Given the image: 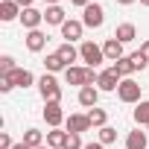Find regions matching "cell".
Segmentation results:
<instances>
[{
    "label": "cell",
    "instance_id": "obj_28",
    "mask_svg": "<svg viewBox=\"0 0 149 149\" xmlns=\"http://www.w3.org/2000/svg\"><path fill=\"white\" fill-rule=\"evenodd\" d=\"M15 70V58L12 56H0V76H9Z\"/></svg>",
    "mask_w": 149,
    "mask_h": 149
},
{
    "label": "cell",
    "instance_id": "obj_34",
    "mask_svg": "<svg viewBox=\"0 0 149 149\" xmlns=\"http://www.w3.org/2000/svg\"><path fill=\"white\" fill-rule=\"evenodd\" d=\"M15 3H18L21 9H29V6H32V0H15Z\"/></svg>",
    "mask_w": 149,
    "mask_h": 149
},
{
    "label": "cell",
    "instance_id": "obj_16",
    "mask_svg": "<svg viewBox=\"0 0 149 149\" xmlns=\"http://www.w3.org/2000/svg\"><path fill=\"white\" fill-rule=\"evenodd\" d=\"M102 53H105L108 61H120V58H123V44H120L117 38H108V41L102 44Z\"/></svg>",
    "mask_w": 149,
    "mask_h": 149
},
{
    "label": "cell",
    "instance_id": "obj_29",
    "mask_svg": "<svg viewBox=\"0 0 149 149\" xmlns=\"http://www.w3.org/2000/svg\"><path fill=\"white\" fill-rule=\"evenodd\" d=\"M132 64H134V70H146L149 67V61L143 58V53L137 50V53H132Z\"/></svg>",
    "mask_w": 149,
    "mask_h": 149
},
{
    "label": "cell",
    "instance_id": "obj_11",
    "mask_svg": "<svg viewBox=\"0 0 149 149\" xmlns=\"http://www.w3.org/2000/svg\"><path fill=\"white\" fill-rule=\"evenodd\" d=\"M64 126H67V132H73V134H82V132L91 129V120H88V114H70V117L64 120Z\"/></svg>",
    "mask_w": 149,
    "mask_h": 149
},
{
    "label": "cell",
    "instance_id": "obj_5",
    "mask_svg": "<svg viewBox=\"0 0 149 149\" xmlns=\"http://www.w3.org/2000/svg\"><path fill=\"white\" fill-rule=\"evenodd\" d=\"M117 97H120V102H140V85L134 82V79H123L120 82V88H117Z\"/></svg>",
    "mask_w": 149,
    "mask_h": 149
},
{
    "label": "cell",
    "instance_id": "obj_8",
    "mask_svg": "<svg viewBox=\"0 0 149 149\" xmlns=\"http://www.w3.org/2000/svg\"><path fill=\"white\" fill-rule=\"evenodd\" d=\"M21 24H24V29L26 32H32V29H38L41 24H44V12H38V9H24L21 12Z\"/></svg>",
    "mask_w": 149,
    "mask_h": 149
},
{
    "label": "cell",
    "instance_id": "obj_31",
    "mask_svg": "<svg viewBox=\"0 0 149 149\" xmlns=\"http://www.w3.org/2000/svg\"><path fill=\"white\" fill-rule=\"evenodd\" d=\"M12 88H15V85H12V82H9L6 76H0V91H3V94H9Z\"/></svg>",
    "mask_w": 149,
    "mask_h": 149
},
{
    "label": "cell",
    "instance_id": "obj_32",
    "mask_svg": "<svg viewBox=\"0 0 149 149\" xmlns=\"http://www.w3.org/2000/svg\"><path fill=\"white\" fill-rule=\"evenodd\" d=\"M140 53H143V58L149 61V41H143V44H140Z\"/></svg>",
    "mask_w": 149,
    "mask_h": 149
},
{
    "label": "cell",
    "instance_id": "obj_17",
    "mask_svg": "<svg viewBox=\"0 0 149 149\" xmlns=\"http://www.w3.org/2000/svg\"><path fill=\"white\" fill-rule=\"evenodd\" d=\"M114 38H117L120 44H129V41H134V38H137V29H134V24H120V26L114 29Z\"/></svg>",
    "mask_w": 149,
    "mask_h": 149
},
{
    "label": "cell",
    "instance_id": "obj_10",
    "mask_svg": "<svg viewBox=\"0 0 149 149\" xmlns=\"http://www.w3.org/2000/svg\"><path fill=\"white\" fill-rule=\"evenodd\" d=\"M82 32H85V24H82V21H64V26H61V38H64L67 44L79 41Z\"/></svg>",
    "mask_w": 149,
    "mask_h": 149
},
{
    "label": "cell",
    "instance_id": "obj_13",
    "mask_svg": "<svg viewBox=\"0 0 149 149\" xmlns=\"http://www.w3.org/2000/svg\"><path fill=\"white\" fill-rule=\"evenodd\" d=\"M97 100H100V88H94V85L79 88V105H85V108H97Z\"/></svg>",
    "mask_w": 149,
    "mask_h": 149
},
{
    "label": "cell",
    "instance_id": "obj_25",
    "mask_svg": "<svg viewBox=\"0 0 149 149\" xmlns=\"http://www.w3.org/2000/svg\"><path fill=\"white\" fill-rule=\"evenodd\" d=\"M88 120H91V126L102 129L105 120H108V114H105V108H88Z\"/></svg>",
    "mask_w": 149,
    "mask_h": 149
},
{
    "label": "cell",
    "instance_id": "obj_24",
    "mask_svg": "<svg viewBox=\"0 0 149 149\" xmlns=\"http://www.w3.org/2000/svg\"><path fill=\"white\" fill-rule=\"evenodd\" d=\"M24 143L32 146V149H38V146H44V134H41L38 129H26V132H24Z\"/></svg>",
    "mask_w": 149,
    "mask_h": 149
},
{
    "label": "cell",
    "instance_id": "obj_37",
    "mask_svg": "<svg viewBox=\"0 0 149 149\" xmlns=\"http://www.w3.org/2000/svg\"><path fill=\"white\" fill-rule=\"evenodd\" d=\"M120 6H132V3H137V0H117Z\"/></svg>",
    "mask_w": 149,
    "mask_h": 149
},
{
    "label": "cell",
    "instance_id": "obj_27",
    "mask_svg": "<svg viewBox=\"0 0 149 149\" xmlns=\"http://www.w3.org/2000/svg\"><path fill=\"white\" fill-rule=\"evenodd\" d=\"M61 149H85V143H82V134H73V132H67V140H64V146Z\"/></svg>",
    "mask_w": 149,
    "mask_h": 149
},
{
    "label": "cell",
    "instance_id": "obj_18",
    "mask_svg": "<svg viewBox=\"0 0 149 149\" xmlns=\"http://www.w3.org/2000/svg\"><path fill=\"white\" fill-rule=\"evenodd\" d=\"M56 53L61 56V61H64L67 67H73V61H76V58H79V50H76V47H73V44H67V41H64V44H61V47H58Z\"/></svg>",
    "mask_w": 149,
    "mask_h": 149
},
{
    "label": "cell",
    "instance_id": "obj_39",
    "mask_svg": "<svg viewBox=\"0 0 149 149\" xmlns=\"http://www.w3.org/2000/svg\"><path fill=\"white\" fill-rule=\"evenodd\" d=\"M140 3H143V6H149V0H140Z\"/></svg>",
    "mask_w": 149,
    "mask_h": 149
},
{
    "label": "cell",
    "instance_id": "obj_15",
    "mask_svg": "<svg viewBox=\"0 0 149 149\" xmlns=\"http://www.w3.org/2000/svg\"><path fill=\"white\" fill-rule=\"evenodd\" d=\"M44 21H47L50 26H64L67 15H64V9H61V6H47V12H44Z\"/></svg>",
    "mask_w": 149,
    "mask_h": 149
},
{
    "label": "cell",
    "instance_id": "obj_2",
    "mask_svg": "<svg viewBox=\"0 0 149 149\" xmlns=\"http://www.w3.org/2000/svg\"><path fill=\"white\" fill-rule=\"evenodd\" d=\"M38 91H41L44 102H61V85H58V79L53 73H44L38 79Z\"/></svg>",
    "mask_w": 149,
    "mask_h": 149
},
{
    "label": "cell",
    "instance_id": "obj_22",
    "mask_svg": "<svg viewBox=\"0 0 149 149\" xmlns=\"http://www.w3.org/2000/svg\"><path fill=\"white\" fill-rule=\"evenodd\" d=\"M44 67H47V73H58V70H67V64L61 61V56H58V53H50V56L44 58Z\"/></svg>",
    "mask_w": 149,
    "mask_h": 149
},
{
    "label": "cell",
    "instance_id": "obj_1",
    "mask_svg": "<svg viewBox=\"0 0 149 149\" xmlns=\"http://www.w3.org/2000/svg\"><path fill=\"white\" fill-rule=\"evenodd\" d=\"M97 79H100V73L94 70V67H67L64 70V82L67 85H79V88H85V85H97Z\"/></svg>",
    "mask_w": 149,
    "mask_h": 149
},
{
    "label": "cell",
    "instance_id": "obj_12",
    "mask_svg": "<svg viewBox=\"0 0 149 149\" xmlns=\"http://www.w3.org/2000/svg\"><path fill=\"white\" fill-rule=\"evenodd\" d=\"M44 47H47V35H44L41 29L26 32V50H29V53H41Z\"/></svg>",
    "mask_w": 149,
    "mask_h": 149
},
{
    "label": "cell",
    "instance_id": "obj_40",
    "mask_svg": "<svg viewBox=\"0 0 149 149\" xmlns=\"http://www.w3.org/2000/svg\"><path fill=\"white\" fill-rule=\"evenodd\" d=\"M38 149H50V146H38Z\"/></svg>",
    "mask_w": 149,
    "mask_h": 149
},
{
    "label": "cell",
    "instance_id": "obj_9",
    "mask_svg": "<svg viewBox=\"0 0 149 149\" xmlns=\"http://www.w3.org/2000/svg\"><path fill=\"white\" fill-rule=\"evenodd\" d=\"M15 88H29L32 82H35V76H32V70H26V67H15L9 76H6Z\"/></svg>",
    "mask_w": 149,
    "mask_h": 149
},
{
    "label": "cell",
    "instance_id": "obj_20",
    "mask_svg": "<svg viewBox=\"0 0 149 149\" xmlns=\"http://www.w3.org/2000/svg\"><path fill=\"white\" fill-rule=\"evenodd\" d=\"M126 149H146V132H129L126 137Z\"/></svg>",
    "mask_w": 149,
    "mask_h": 149
},
{
    "label": "cell",
    "instance_id": "obj_14",
    "mask_svg": "<svg viewBox=\"0 0 149 149\" xmlns=\"http://www.w3.org/2000/svg\"><path fill=\"white\" fill-rule=\"evenodd\" d=\"M21 6L15 3V0H0V21H15V18H21Z\"/></svg>",
    "mask_w": 149,
    "mask_h": 149
},
{
    "label": "cell",
    "instance_id": "obj_33",
    "mask_svg": "<svg viewBox=\"0 0 149 149\" xmlns=\"http://www.w3.org/2000/svg\"><path fill=\"white\" fill-rule=\"evenodd\" d=\"M73 6H79V9H85V6H91V0H70Z\"/></svg>",
    "mask_w": 149,
    "mask_h": 149
},
{
    "label": "cell",
    "instance_id": "obj_30",
    "mask_svg": "<svg viewBox=\"0 0 149 149\" xmlns=\"http://www.w3.org/2000/svg\"><path fill=\"white\" fill-rule=\"evenodd\" d=\"M12 146H15V143H12V137L3 132V134H0V149H12Z\"/></svg>",
    "mask_w": 149,
    "mask_h": 149
},
{
    "label": "cell",
    "instance_id": "obj_26",
    "mask_svg": "<svg viewBox=\"0 0 149 149\" xmlns=\"http://www.w3.org/2000/svg\"><path fill=\"white\" fill-rule=\"evenodd\" d=\"M114 140H117V129L102 126V129H100V143H102V146H108V143H114Z\"/></svg>",
    "mask_w": 149,
    "mask_h": 149
},
{
    "label": "cell",
    "instance_id": "obj_19",
    "mask_svg": "<svg viewBox=\"0 0 149 149\" xmlns=\"http://www.w3.org/2000/svg\"><path fill=\"white\" fill-rule=\"evenodd\" d=\"M111 67H114V70L120 73V79H129L132 73H134V64H132V56H123V58H120V61H114Z\"/></svg>",
    "mask_w": 149,
    "mask_h": 149
},
{
    "label": "cell",
    "instance_id": "obj_35",
    "mask_svg": "<svg viewBox=\"0 0 149 149\" xmlns=\"http://www.w3.org/2000/svg\"><path fill=\"white\" fill-rule=\"evenodd\" d=\"M85 149H105V146H102V143L97 140V143H85Z\"/></svg>",
    "mask_w": 149,
    "mask_h": 149
},
{
    "label": "cell",
    "instance_id": "obj_36",
    "mask_svg": "<svg viewBox=\"0 0 149 149\" xmlns=\"http://www.w3.org/2000/svg\"><path fill=\"white\" fill-rule=\"evenodd\" d=\"M12 149H32V146H26V143H24V140H21V143H15V146H12Z\"/></svg>",
    "mask_w": 149,
    "mask_h": 149
},
{
    "label": "cell",
    "instance_id": "obj_7",
    "mask_svg": "<svg viewBox=\"0 0 149 149\" xmlns=\"http://www.w3.org/2000/svg\"><path fill=\"white\" fill-rule=\"evenodd\" d=\"M120 82H123V79H120V73H117L114 67H108V70H102V73H100L97 88H100V91H117V88H120Z\"/></svg>",
    "mask_w": 149,
    "mask_h": 149
},
{
    "label": "cell",
    "instance_id": "obj_6",
    "mask_svg": "<svg viewBox=\"0 0 149 149\" xmlns=\"http://www.w3.org/2000/svg\"><path fill=\"white\" fill-rule=\"evenodd\" d=\"M44 120H47V126H50V129H58L67 117H64V111H61V105H58V102H44Z\"/></svg>",
    "mask_w": 149,
    "mask_h": 149
},
{
    "label": "cell",
    "instance_id": "obj_38",
    "mask_svg": "<svg viewBox=\"0 0 149 149\" xmlns=\"http://www.w3.org/2000/svg\"><path fill=\"white\" fill-rule=\"evenodd\" d=\"M44 3H47V6H58V0H44Z\"/></svg>",
    "mask_w": 149,
    "mask_h": 149
},
{
    "label": "cell",
    "instance_id": "obj_4",
    "mask_svg": "<svg viewBox=\"0 0 149 149\" xmlns=\"http://www.w3.org/2000/svg\"><path fill=\"white\" fill-rule=\"evenodd\" d=\"M82 24H85V26H91V29H100V26L105 24V9H102L100 3L85 6V9H82Z\"/></svg>",
    "mask_w": 149,
    "mask_h": 149
},
{
    "label": "cell",
    "instance_id": "obj_3",
    "mask_svg": "<svg viewBox=\"0 0 149 149\" xmlns=\"http://www.w3.org/2000/svg\"><path fill=\"white\" fill-rule=\"evenodd\" d=\"M79 58H82L88 67H94V70H97V67L105 61V53H102V47H97L94 41H85V44L79 47Z\"/></svg>",
    "mask_w": 149,
    "mask_h": 149
},
{
    "label": "cell",
    "instance_id": "obj_23",
    "mask_svg": "<svg viewBox=\"0 0 149 149\" xmlns=\"http://www.w3.org/2000/svg\"><path fill=\"white\" fill-rule=\"evenodd\" d=\"M64 140H67V132H61V129L47 132V146H50V149H61V146H64Z\"/></svg>",
    "mask_w": 149,
    "mask_h": 149
},
{
    "label": "cell",
    "instance_id": "obj_21",
    "mask_svg": "<svg viewBox=\"0 0 149 149\" xmlns=\"http://www.w3.org/2000/svg\"><path fill=\"white\" fill-rule=\"evenodd\" d=\"M134 123L137 126H149V100H140L134 105Z\"/></svg>",
    "mask_w": 149,
    "mask_h": 149
}]
</instances>
